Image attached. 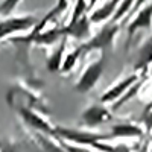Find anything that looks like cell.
I'll return each mask as SVG.
<instances>
[{"label":"cell","instance_id":"cell-1","mask_svg":"<svg viewBox=\"0 0 152 152\" xmlns=\"http://www.w3.org/2000/svg\"><path fill=\"white\" fill-rule=\"evenodd\" d=\"M104 72V59H99L96 62H93L91 66H88V69L84 72V75L81 76L79 82L76 84V90L85 93V91H90L91 88L96 85V82L99 81L100 75Z\"/></svg>","mask_w":152,"mask_h":152},{"label":"cell","instance_id":"cell-2","mask_svg":"<svg viewBox=\"0 0 152 152\" xmlns=\"http://www.w3.org/2000/svg\"><path fill=\"white\" fill-rule=\"evenodd\" d=\"M138 79V76L137 75H131L129 78H126L123 81H120L114 88H111V90H108L104 96H102V102H110V100H114V99H117L123 91H126L128 88H131Z\"/></svg>","mask_w":152,"mask_h":152},{"label":"cell","instance_id":"cell-3","mask_svg":"<svg viewBox=\"0 0 152 152\" xmlns=\"http://www.w3.org/2000/svg\"><path fill=\"white\" fill-rule=\"evenodd\" d=\"M114 32H116L114 26H107L102 31V34H99L90 44L85 46V49H102V50L110 49L111 40H113V37H114Z\"/></svg>","mask_w":152,"mask_h":152},{"label":"cell","instance_id":"cell-4","mask_svg":"<svg viewBox=\"0 0 152 152\" xmlns=\"http://www.w3.org/2000/svg\"><path fill=\"white\" fill-rule=\"evenodd\" d=\"M110 117H111V116L108 114V111L104 110L102 107H97V105L85 110V113H84V120H85L88 125H91V126L102 123V122L108 120Z\"/></svg>","mask_w":152,"mask_h":152},{"label":"cell","instance_id":"cell-5","mask_svg":"<svg viewBox=\"0 0 152 152\" xmlns=\"http://www.w3.org/2000/svg\"><path fill=\"white\" fill-rule=\"evenodd\" d=\"M152 61V40H149L140 50V53H138V59L135 62V69H143L146 67L149 62Z\"/></svg>","mask_w":152,"mask_h":152},{"label":"cell","instance_id":"cell-6","mask_svg":"<svg viewBox=\"0 0 152 152\" xmlns=\"http://www.w3.org/2000/svg\"><path fill=\"white\" fill-rule=\"evenodd\" d=\"M151 14H152V6H148L142 14L138 15V18L131 24V32L135 28H149L151 26Z\"/></svg>","mask_w":152,"mask_h":152},{"label":"cell","instance_id":"cell-7","mask_svg":"<svg viewBox=\"0 0 152 152\" xmlns=\"http://www.w3.org/2000/svg\"><path fill=\"white\" fill-rule=\"evenodd\" d=\"M113 132L116 135H135V134H140V129L132 125H119L114 128Z\"/></svg>","mask_w":152,"mask_h":152},{"label":"cell","instance_id":"cell-8","mask_svg":"<svg viewBox=\"0 0 152 152\" xmlns=\"http://www.w3.org/2000/svg\"><path fill=\"white\" fill-rule=\"evenodd\" d=\"M62 50H64V46H61L58 50H56V53L53 58H50L49 59V70H58L59 66H61V56H62Z\"/></svg>","mask_w":152,"mask_h":152},{"label":"cell","instance_id":"cell-9","mask_svg":"<svg viewBox=\"0 0 152 152\" xmlns=\"http://www.w3.org/2000/svg\"><path fill=\"white\" fill-rule=\"evenodd\" d=\"M142 84H143V81H137V82H135V84H134V85L129 88V91H128V93H126V94L122 97V100H120V102H119V104H116V108H117V107H120V105H123L125 102H128V99L137 93V90L142 87Z\"/></svg>","mask_w":152,"mask_h":152},{"label":"cell","instance_id":"cell-10","mask_svg":"<svg viewBox=\"0 0 152 152\" xmlns=\"http://www.w3.org/2000/svg\"><path fill=\"white\" fill-rule=\"evenodd\" d=\"M79 52H81V50H75V53H72L70 56H67V59L64 61V66L61 67V70H62V72H70V70L73 69L75 61L78 59V56H79Z\"/></svg>","mask_w":152,"mask_h":152},{"label":"cell","instance_id":"cell-11","mask_svg":"<svg viewBox=\"0 0 152 152\" xmlns=\"http://www.w3.org/2000/svg\"><path fill=\"white\" fill-rule=\"evenodd\" d=\"M24 116H26V119L29 117V120H31V122H35V119H34V117H31L29 114H26V113H24ZM37 123H38V125H35V126H41L43 129H46V126H44V123H43V122H37Z\"/></svg>","mask_w":152,"mask_h":152},{"label":"cell","instance_id":"cell-12","mask_svg":"<svg viewBox=\"0 0 152 152\" xmlns=\"http://www.w3.org/2000/svg\"><path fill=\"white\" fill-rule=\"evenodd\" d=\"M14 3H17V0H6V3H5V11H8L11 6H14Z\"/></svg>","mask_w":152,"mask_h":152},{"label":"cell","instance_id":"cell-13","mask_svg":"<svg viewBox=\"0 0 152 152\" xmlns=\"http://www.w3.org/2000/svg\"><path fill=\"white\" fill-rule=\"evenodd\" d=\"M146 123H148V128H152V113H149V117H148Z\"/></svg>","mask_w":152,"mask_h":152},{"label":"cell","instance_id":"cell-14","mask_svg":"<svg viewBox=\"0 0 152 152\" xmlns=\"http://www.w3.org/2000/svg\"><path fill=\"white\" fill-rule=\"evenodd\" d=\"M142 2H143V0H138V3H137V5H140V3H142Z\"/></svg>","mask_w":152,"mask_h":152}]
</instances>
